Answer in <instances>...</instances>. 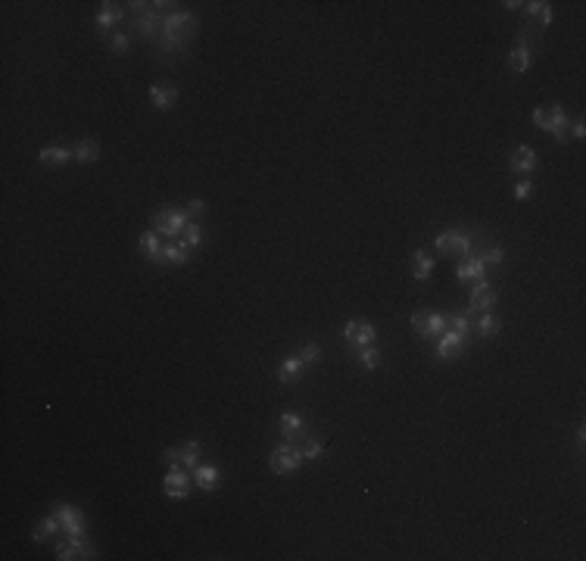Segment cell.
Listing matches in <instances>:
<instances>
[{
	"mask_svg": "<svg viewBox=\"0 0 586 561\" xmlns=\"http://www.w3.org/2000/svg\"><path fill=\"white\" fill-rule=\"evenodd\" d=\"M477 243H480V234L477 231H468V228H443L440 234L433 237V250L443 253V256H455V259L471 256Z\"/></svg>",
	"mask_w": 586,
	"mask_h": 561,
	"instance_id": "obj_1",
	"label": "cell"
},
{
	"mask_svg": "<svg viewBox=\"0 0 586 561\" xmlns=\"http://www.w3.org/2000/svg\"><path fill=\"white\" fill-rule=\"evenodd\" d=\"M533 125L539 131H549L555 138V144H565L568 140V112L561 103H552V107H537L533 109Z\"/></svg>",
	"mask_w": 586,
	"mask_h": 561,
	"instance_id": "obj_2",
	"label": "cell"
},
{
	"mask_svg": "<svg viewBox=\"0 0 586 561\" xmlns=\"http://www.w3.org/2000/svg\"><path fill=\"white\" fill-rule=\"evenodd\" d=\"M187 222H191V215H187V209L181 206H162L153 212V224L150 228L160 231L162 237H169V241H178V237L184 234Z\"/></svg>",
	"mask_w": 586,
	"mask_h": 561,
	"instance_id": "obj_3",
	"label": "cell"
},
{
	"mask_svg": "<svg viewBox=\"0 0 586 561\" xmlns=\"http://www.w3.org/2000/svg\"><path fill=\"white\" fill-rule=\"evenodd\" d=\"M306 462L303 455V446L299 443H287V440H281L272 452H268V465H272L275 474H293V471H299Z\"/></svg>",
	"mask_w": 586,
	"mask_h": 561,
	"instance_id": "obj_4",
	"label": "cell"
},
{
	"mask_svg": "<svg viewBox=\"0 0 586 561\" xmlns=\"http://www.w3.org/2000/svg\"><path fill=\"white\" fill-rule=\"evenodd\" d=\"M471 340H474L471 334H458V331H449L446 327V331L437 337V358L440 362H453V358H458L471 346Z\"/></svg>",
	"mask_w": 586,
	"mask_h": 561,
	"instance_id": "obj_5",
	"label": "cell"
},
{
	"mask_svg": "<svg viewBox=\"0 0 586 561\" xmlns=\"http://www.w3.org/2000/svg\"><path fill=\"white\" fill-rule=\"evenodd\" d=\"M191 486H193V474L187 471L184 465L178 468H169L162 477V493L169 499H187L191 496Z\"/></svg>",
	"mask_w": 586,
	"mask_h": 561,
	"instance_id": "obj_6",
	"label": "cell"
},
{
	"mask_svg": "<svg viewBox=\"0 0 586 561\" xmlns=\"http://www.w3.org/2000/svg\"><path fill=\"white\" fill-rule=\"evenodd\" d=\"M162 32H172V35H178V37H187V41H193V37H197V16H193L191 10H172V13H165Z\"/></svg>",
	"mask_w": 586,
	"mask_h": 561,
	"instance_id": "obj_7",
	"label": "cell"
},
{
	"mask_svg": "<svg viewBox=\"0 0 586 561\" xmlns=\"http://www.w3.org/2000/svg\"><path fill=\"white\" fill-rule=\"evenodd\" d=\"M508 169H512V175H524V178H533L539 171V156L537 150L530 144H518L512 150V156H508Z\"/></svg>",
	"mask_w": 586,
	"mask_h": 561,
	"instance_id": "obj_8",
	"label": "cell"
},
{
	"mask_svg": "<svg viewBox=\"0 0 586 561\" xmlns=\"http://www.w3.org/2000/svg\"><path fill=\"white\" fill-rule=\"evenodd\" d=\"M374 337H378V327H374L371 321H365V318H352V321L343 325V340H347L349 346H356V349L371 346Z\"/></svg>",
	"mask_w": 586,
	"mask_h": 561,
	"instance_id": "obj_9",
	"label": "cell"
},
{
	"mask_svg": "<svg viewBox=\"0 0 586 561\" xmlns=\"http://www.w3.org/2000/svg\"><path fill=\"white\" fill-rule=\"evenodd\" d=\"M412 327L418 331L421 340H437L449 325H446V315H440V312H415L412 315Z\"/></svg>",
	"mask_w": 586,
	"mask_h": 561,
	"instance_id": "obj_10",
	"label": "cell"
},
{
	"mask_svg": "<svg viewBox=\"0 0 586 561\" xmlns=\"http://www.w3.org/2000/svg\"><path fill=\"white\" fill-rule=\"evenodd\" d=\"M493 306H496V290L490 284L486 281L471 284V303H468V312H465V315L477 318V315H484V312H493Z\"/></svg>",
	"mask_w": 586,
	"mask_h": 561,
	"instance_id": "obj_11",
	"label": "cell"
},
{
	"mask_svg": "<svg viewBox=\"0 0 586 561\" xmlns=\"http://www.w3.org/2000/svg\"><path fill=\"white\" fill-rule=\"evenodd\" d=\"M277 428H281V440H287V443H303V440L309 437L306 418L297 415V411H284V415L277 418Z\"/></svg>",
	"mask_w": 586,
	"mask_h": 561,
	"instance_id": "obj_12",
	"label": "cell"
},
{
	"mask_svg": "<svg viewBox=\"0 0 586 561\" xmlns=\"http://www.w3.org/2000/svg\"><path fill=\"white\" fill-rule=\"evenodd\" d=\"M56 558L59 561H75V558H97L94 545L85 540V536H66L63 543L56 545Z\"/></svg>",
	"mask_w": 586,
	"mask_h": 561,
	"instance_id": "obj_13",
	"label": "cell"
},
{
	"mask_svg": "<svg viewBox=\"0 0 586 561\" xmlns=\"http://www.w3.org/2000/svg\"><path fill=\"white\" fill-rule=\"evenodd\" d=\"M54 514L59 518V524H63V533L66 536H85V518H81V512L75 505H66V502H56L54 508Z\"/></svg>",
	"mask_w": 586,
	"mask_h": 561,
	"instance_id": "obj_14",
	"label": "cell"
},
{
	"mask_svg": "<svg viewBox=\"0 0 586 561\" xmlns=\"http://www.w3.org/2000/svg\"><path fill=\"white\" fill-rule=\"evenodd\" d=\"M521 13H524V22L539 28V32H546L552 25V4H546V0H530V4L521 6Z\"/></svg>",
	"mask_w": 586,
	"mask_h": 561,
	"instance_id": "obj_15",
	"label": "cell"
},
{
	"mask_svg": "<svg viewBox=\"0 0 586 561\" xmlns=\"http://www.w3.org/2000/svg\"><path fill=\"white\" fill-rule=\"evenodd\" d=\"M455 278L462 284H477V281H486V262L477 256V253H471V256L458 259V268H455Z\"/></svg>",
	"mask_w": 586,
	"mask_h": 561,
	"instance_id": "obj_16",
	"label": "cell"
},
{
	"mask_svg": "<svg viewBox=\"0 0 586 561\" xmlns=\"http://www.w3.org/2000/svg\"><path fill=\"white\" fill-rule=\"evenodd\" d=\"M125 19V10L119 4H112V0H103L100 4V13H97V19H94V25L100 28V35H112V32H119V22Z\"/></svg>",
	"mask_w": 586,
	"mask_h": 561,
	"instance_id": "obj_17",
	"label": "cell"
},
{
	"mask_svg": "<svg viewBox=\"0 0 586 561\" xmlns=\"http://www.w3.org/2000/svg\"><path fill=\"white\" fill-rule=\"evenodd\" d=\"M187 253L191 250H184L178 241H169V243H162V250H160V256H156L153 265H187Z\"/></svg>",
	"mask_w": 586,
	"mask_h": 561,
	"instance_id": "obj_18",
	"label": "cell"
},
{
	"mask_svg": "<svg viewBox=\"0 0 586 561\" xmlns=\"http://www.w3.org/2000/svg\"><path fill=\"white\" fill-rule=\"evenodd\" d=\"M219 483H222V474H219L215 465H197L193 468V486H197V490L213 493Z\"/></svg>",
	"mask_w": 586,
	"mask_h": 561,
	"instance_id": "obj_19",
	"label": "cell"
},
{
	"mask_svg": "<svg viewBox=\"0 0 586 561\" xmlns=\"http://www.w3.org/2000/svg\"><path fill=\"white\" fill-rule=\"evenodd\" d=\"M530 59H533V47L515 41V47L508 50V72H515V75L527 72L530 69Z\"/></svg>",
	"mask_w": 586,
	"mask_h": 561,
	"instance_id": "obj_20",
	"label": "cell"
},
{
	"mask_svg": "<svg viewBox=\"0 0 586 561\" xmlns=\"http://www.w3.org/2000/svg\"><path fill=\"white\" fill-rule=\"evenodd\" d=\"M150 103H153L160 112H165V109H172L178 103V91L172 85H153L150 88Z\"/></svg>",
	"mask_w": 586,
	"mask_h": 561,
	"instance_id": "obj_21",
	"label": "cell"
},
{
	"mask_svg": "<svg viewBox=\"0 0 586 561\" xmlns=\"http://www.w3.org/2000/svg\"><path fill=\"white\" fill-rule=\"evenodd\" d=\"M433 256H427L424 250H415L412 253V278L415 281H431V275H433Z\"/></svg>",
	"mask_w": 586,
	"mask_h": 561,
	"instance_id": "obj_22",
	"label": "cell"
},
{
	"mask_svg": "<svg viewBox=\"0 0 586 561\" xmlns=\"http://www.w3.org/2000/svg\"><path fill=\"white\" fill-rule=\"evenodd\" d=\"M72 159L75 162H81V166H91V162H97L100 159V144L97 140H78V144L72 147Z\"/></svg>",
	"mask_w": 586,
	"mask_h": 561,
	"instance_id": "obj_23",
	"label": "cell"
},
{
	"mask_svg": "<svg viewBox=\"0 0 586 561\" xmlns=\"http://www.w3.org/2000/svg\"><path fill=\"white\" fill-rule=\"evenodd\" d=\"M303 371H306V365L299 362V356H290L277 365V380H281V384H297V380L303 378Z\"/></svg>",
	"mask_w": 586,
	"mask_h": 561,
	"instance_id": "obj_24",
	"label": "cell"
},
{
	"mask_svg": "<svg viewBox=\"0 0 586 561\" xmlns=\"http://www.w3.org/2000/svg\"><path fill=\"white\" fill-rule=\"evenodd\" d=\"M69 159H72V150L69 147H59V144L44 147L41 153H37V162H41V166H66Z\"/></svg>",
	"mask_w": 586,
	"mask_h": 561,
	"instance_id": "obj_25",
	"label": "cell"
},
{
	"mask_svg": "<svg viewBox=\"0 0 586 561\" xmlns=\"http://www.w3.org/2000/svg\"><path fill=\"white\" fill-rule=\"evenodd\" d=\"M138 250H140V256H147L150 262H156V256H160V250H162V234L160 231H144L140 234V243H138Z\"/></svg>",
	"mask_w": 586,
	"mask_h": 561,
	"instance_id": "obj_26",
	"label": "cell"
},
{
	"mask_svg": "<svg viewBox=\"0 0 586 561\" xmlns=\"http://www.w3.org/2000/svg\"><path fill=\"white\" fill-rule=\"evenodd\" d=\"M499 331H502V321L493 312H484V315L474 318V337H496Z\"/></svg>",
	"mask_w": 586,
	"mask_h": 561,
	"instance_id": "obj_27",
	"label": "cell"
},
{
	"mask_svg": "<svg viewBox=\"0 0 586 561\" xmlns=\"http://www.w3.org/2000/svg\"><path fill=\"white\" fill-rule=\"evenodd\" d=\"M474 253L486 262V268H490V265L496 268V265H502V262H506V250H502V246H493V243H484V241L474 246Z\"/></svg>",
	"mask_w": 586,
	"mask_h": 561,
	"instance_id": "obj_28",
	"label": "cell"
},
{
	"mask_svg": "<svg viewBox=\"0 0 586 561\" xmlns=\"http://www.w3.org/2000/svg\"><path fill=\"white\" fill-rule=\"evenodd\" d=\"M56 530H63V524H59L56 514H50V518H44V521H37V524H35L32 540H35V543H44V540H50V536H54Z\"/></svg>",
	"mask_w": 586,
	"mask_h": 561,
	"instance_id": "obj_29",
	"label": "cell"
},
{
	"mask_svg": "<svg viewBox=\"0 0 586 561\" xmlns=\"http://www.w3.org/2000/svg\"><path fill=\"white\" fill-rule=\"evenodd\" d=\"M178 243H181L184 250H197V246H203V224L187 222V228H184V234L178 237Z\"/></svg>",
	"mask_w": 586,
	"mask_h": 561,
	"instance_id": "obj_30",
	"label": "cell"
},
{
	"mask_svg": "<svg viewBox=\"0 0 586 561\" xmlns=\"http://www.w3.org/2000/svg\"><path fill=\"white\" fill-rule=\"evenodd\" d=\"M200 455H203V443H200V440H191V443L181 446V465L191 471V474H193V468L200 465Z\"/></svg>",
	"mask_w": 586,
	"mask_h": 561,
	"instance_id": "obj_31",
	"label": "cell"
},
{
	"mask_svg": "<svg viewBox=\"0 0 586 561\" xmlns=\"http://www.w3.org/2000/svg\"><path fill=\"white\" fill-rule=\"evenodd\" d=\"M299 446H303L306 462H318L321 455H325V440H318V437H306Z\"/></svg>",
	"mask_w": 586,
	"mask_h": 561,
	"instance_id": "obj_32",
	"label": "cell"
},
{
	"mask_svg": "<svg viewBox=\"0 0 586 561\" xmlns=\"http://www.w3.org/2000/svg\"><path fill=\"white\" fill-rule=\"evenodd\" d=\"M356 356H359V365H362V368H368V371H374L381 365V349L374 346V343H371V346H362Z\"/></svg>",
	"mask_w": 586,
	"mask_h": 561,
	"instance_id": "obj_33",
	"label": "cell"
},
{
	"mask_svg": "<svg viewBox=\"0 0 586 561\" xmlns=\"http://www.w3.org/2000/svg\"><path fill=\"white\" fill-rule=\"evenodd\" d=\"M109 47L116 50V54H128V47H131V32H112V35H109Z\"/></svg>",
	"mask_w": 586,
	"mask_h": 561,
	"instance_id": "obj_34",
	"label": "cell"
},
{
	"mask_svg": "<svg viewBox=\"0 0 586 561\" xmlns=\"http://www.w3.org/2000/svg\"><path fill=\"white\" fill-rule=\"evenodd\" d=\"M297 356H299V362H303V365H312V362H318V358H321V346H318V343H306Z\"/></svg>",
	"mask_w": 586,
	"mask_h": 561,
	"instance_id": "obj_35",
	"label": "cell"
},
{
	"mask_svg": "<svg viewBox=\"0 0 586 561\" xmlns=\"http://www.w3.org/2000/svg\"><path fill=\"white\" fill-rule=\"evenodd\" d=\"M512 193H515V200H530V193H533V178H521V181H515Z\"/></svg>",
	"mask_w": 586,
	"mask_h": 561,
	"instance_id": "obj_36",
	"label": "cell"
},
{
	"mask_svg": "<svg viewBox=\"0 0 586 561\" xmlns=\"http://www.w3.org/2000/svg\"><path fill=\"white\" fill-rule=\"evenodd\" d=\"M184 209H187V215H191V222H200L203 215H206V200L193 197V200H191V203H187Z\"/></svg>",
	"mask_w": 586,
	"mask_h": 561,
	"instance_id": "obj_37",
	"label": "cell"
},
{
	"mask_svg": "<svg viewBox=\"0 0 586 561\" xmlns=\"http://www.w3.org/2000/svg\"><path fill=\"white\" fill-rule=\"evenodd\" d=\"M162 465L165 468H178L181 465V449H162Z\"/></svg>",
	"mask_w": 586,
	"mask_h": 561,
	"instance_id": "obj_38",
	"label": "cell"
},
{
	"mask_svg": "<svg viewBox=\"0 0 586 561\" xmlns=\"http://www.w3.org/2000/svg\"><path fill=\"white\" fill-rule=\"evenodd\" d=\"M570 138H574V140H583V138H586V125H583V119H574V122H570Z\"/></svg>",
	"mask_w": 586,
	"mask_h": 561,
	"instance_id": "obj_39",
	"label": "cell"
},
{
	"mask_svg": "<svg viewBox=\"0 0 586 561\" xmlns=\"http://www.w3.org/2000/svg\"><path fill=\"white\" fill-rule=\"evenodd\" d=\"M502 6H506V10H521L524 4H521V0H506V4H502Z\"/></svg>",
	"mask_w": 586,
	"mask_h": 561,
	"instance_id": "obj_40",
	"label": "cell"
}]
</instances>
